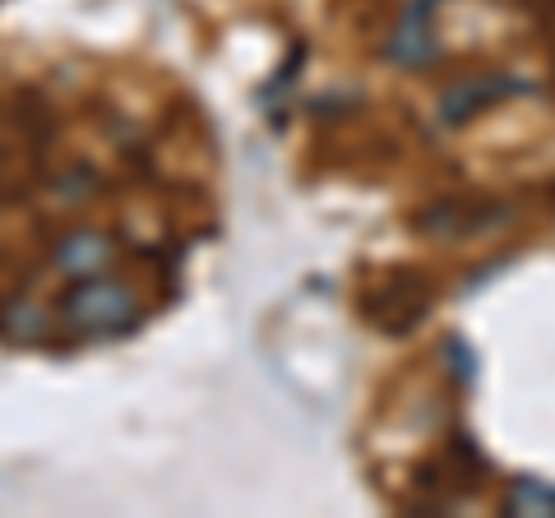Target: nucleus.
Returning a JSON list of instances; mask_svg holds the SVG:
<instances>
[{
  "mask_svg": "<svg viewBox=\"0 0 555 518\" xmlns=\"http://www.w3.org/2000/svg\"><path fill=\"white\" fill-rule=\"evenodd\" d=\"M139 310L144 306H139L134 287L107 279V273H93V279H79L75 292H65L61 320L75 334H126L139 320Z\"/></svg>",
  "mask_w": 555,
  "mask_h": 518,
  "instance_id": "nucleus-1",
  "label": "nucleus"
},
{
  "mask_svg": "<svg viewBox=\"0 0 555 518\" xmlns=\"http://www.w3.org/2000/svg\"><path fill=\"white\" fill-rule=\"evenodd\" d=\"M51 259H56V269L65 279H93V273H107L116 264V241L107 232L79 228L56 241V255Z\"/></svg>",
  "mask_w": 555,
  "mask_h": 518,
  "instance_id": "nucleus-2",
  "label": "nucleus"
}]
</instances>
